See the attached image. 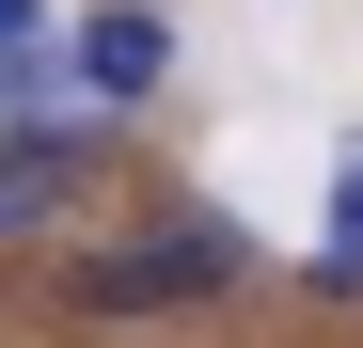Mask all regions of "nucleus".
<instances>
[{
    "label": "nucleus",
    "instance_id": "obj_3",
    "mask_svg": "<svg viewBox=\"0 0 363 348\" xmlns=\"http://www.w3.org/2000/svg\"><path fill=\"white\" fill-rule=\"evenodd\" d=\"M316 269H332V285H363V158L332 174V254H316Z\"/></svg>",
    "mask_w": 363,
    "mask_h": 348
},
{
    "label": "nucleus",
    "instance_id": "obj_2",
    "mask_svg": "<svg viewBox=\"0 0 363 348\" xmlns=\"http://www.w3.org/2000/svg\"><path fill=\"white\" fill-rule=\"evenodd\" d=\"M64 64L111 95V111H127V95H158V64H174V16H143V0H111V16H79V48H64Z\"/></svg>",
    "mask_w": 363,
    "mask_h": 348
},
{
    "label": "nucleus",
    "instance_id": "obj_4",
    "mask_svg": "<svg viewBox=\"0 0 363 348\" xmlns=\"http://www.w3.org/2000/svg\"><path fill=\"white\" fill-rule=\"evenodd\" d=\"M16 48H48V0H0V64H16Z\"/></svg>",
    "mask_w": 363,
    "mask_h": 348
},
{
    "label": "nucleus",
    "instance_id": "obj_1",
    "mask_svg": "<svg viewBox=\"0 0 363 348\" xmlns=\"http://www.w3.org/2000/svg\"><path fill=\"white\" fill-rule=\"evenodd\" d=\"M221 269H237V238H221V222H174V238L95 254V269H79V301H95V317H143V301H206Z\"/></svg>",
    "mask_w": 363,
    "mask_h": 348
}]
</instances>
